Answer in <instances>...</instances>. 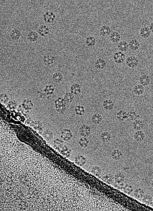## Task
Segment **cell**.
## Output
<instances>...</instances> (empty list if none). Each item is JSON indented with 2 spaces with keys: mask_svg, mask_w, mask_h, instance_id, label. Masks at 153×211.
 Instances as JSON below:
<instances>
[{
  "mask_svg": "<svg viewBox=\"0 0 153 211\" xmlns=\"http://www.w3.org/2000/svg\"><path fill=\"white\" fill-rule=\"evenodd\" d=\"M66 103L63 98H59L54 102V108L59 113H63L66 110Z\"/></svg>",
  "mask_w": 153,
  "mask_h": 211,
  "instance_id": "1",
  "label": "cell"
},
{
  "mask_svg": "<svg viewBox=\"0 0 153 211\" xmlns=\"http://www.w3.org/2000/svg\"><path fill=\"white\" fill-rule=\"evenodd\" d=\"M139 59L136 56L131 55L126 59V65L129 68H135L138 66Z\"/></svg>",
  "mask_w": 153,
  "mask_h": 211,
  "instance_id": "2",
  "label": "cell"
},
{
  "mask_svg": "<svg viewBox=\"0 0 153 211\" xmlns=\"http://www.w3.org/2000/svg\"><path fill=\"white\" fill-rule=\"evenodd\" d=\"M113 59L116 64H121L126 61V55H125L124 53L121 52V51H118V52L115 53V54L114 55Z\"/></svg>",
  "mask_w": 153,
  "mask_h": 211,
  "instance_id": "3",
  "label": "cell"
},
{
  "mask_svg": "<svg viewBox=\"0 0 153 211\" xmlns=\"http://www.w3.org/2000/svg\"><path fill=\"white\" fill-rule=\"evenodd\" d=\"M56 15L52 11H47L46 12L44 13L43 15V19H44V22L46 23H52L55 21Z\"/></svg>",
  "mask_w": 153,
  "mask_h": 211,
  "instance_id": "4",
  "label": "cell"
},
{
  "mask_svg": "<svg viewBox=\"0 0 153 211\" xmlns=\"http://www.w3.org/2000/svg\"><path fill=\"white\" fill-rule=\"evenodd\" d=\"M73 137V134L70 129H63L61 131V138L64 141H69Z\"/></svg>",
  "mask_w": 153,
  "mask_h": 211,
  "instance_id": "5",
  "label": "cell"
},
{
  "mask_svg": "<svg viewBox=\"0 0 153 211\" xmlns=\"http://www.w3.org/2000/svg\"><path fill=\"white\" fill-rule=\"evenodd\" d=\"M79 134L82 137L87 138L91 134V128L87 125H82L79 128Z\"/></svg>",
  "mask_w": 153,
  "mask_h": 211,
  "instance_id": "6",
  "label": "cell"
},
{
  "mask_svg": "<svg viewBox=\"0 0 153 211\" xmlns=\"http://www.w3.org/2000/svg\"><path fill=\"white\" fill-rule=\"evenodd\" d=\"M50 33V28L46 25H42L38 28V34L44 37Z\"/></svg>",
  "mask_w": 153,
  "mask_h": 211,
  "instance_id": "7",
  "label": "cell"
},
{
  "mask_svg": "<svg viewBox=\"0 0 153 211\" xmlns=\"http://www.w3.org/2000/svg\"><path fill=\"white\" fill-rule=\"evenodd\" d=\"M70 90H71L72 93H73L74 95H78L81 93L82 86L78 83H74L70 86Z\"/></svg>",
  "mask_w": 153,
  "mask_h": 211,
  "instance_id": "8",
  "label": "cell"
},
{
  "mask_svg": "<svg viewBox=\"0 0 153 211\" xmlns=\"http://www.w3.org/2000/svg\"><path fill=\"white\" fill-rule=\"evenodd\" d=\"M121 35L120 33L117 31H114V32L111 33V34L110 35V40L111 41L112 43H119L121 42Z\"/></svg>",
  "mask_w": 153,
  "mask_h": 211,
  "instance_id": "9",
  "label": "cell"
},
{
  "mask_svg": "<svg viewBox=\"0 0 153 211\" xmlns=\"http://www.w3.org/2000/svg\"><path fill=\"white\" fill-rule=\"evenodd\" d=\"M99 33L101 36L105 37L111 34V29L108 25H103L99 29Z\"/></svg>",
  "mask_w": 153,
  "mask_h": 211,
  "instance_id": "10",
  "label": "cell"
},
{
  "mask_svg": "<svg viewBox=\"0 0 153 211\" xmlns=\"http://www.w3.org/2000/svg\"><path fill=\"white\" fill-rule=\"evenodd\" d=\"M107 63L103 59H97L95 62V66L97 70H103L106 66Z\"/></svg>",
  "mask_w": 153,
  "mask_h": 211,
  "instance_id": "11",
  "label": "cell"
},
{
  "mask_svg": "<svg viewBox=\"0 0 153 211\" xmlns=\"http://www.w3.org/2000/svg\"><path fill=\"white\" fill-rule=\"evenodd\" d=\"M43 62H44V64L46 66H50V65L53 64L55 62V58L54 56L50 55H45L43 58Z\"/></svg>",
  "mask_w": 153,
  "mask_h": 211,
  "instance_id": "12",
  "label": "cell"
},
{
  "mask_svg": "<svg viewBox=\"0 0 153 211\" xmlns=\"http://www.w3.org/2000/svg\"><path fill=\"white\" fill-rule=\"evenodd\" d=\"M140 46V42H138V40H135V39H133L129 41V48L131 49V51H135L137 50H138Z\"/></svg>",
  "mask_w": 153,
  "mask_h": 211,
  "instance_id": "13",
  "label": "cell"
},
{
  "mask_svg": "<svg viewBox=\"0 0 153 211\" xmlns=\"http://www.w3.org/2000/svg\"><path fill=\"white\" fill-rule=\"evenodd\" d=\"M74 162L79 166H83L87 163V158L83 155H77L74 159Z\"/></svg>",
  "mask_w": 153,
  "mask_h": 211,
  "instance_id": "14",
  "label": "cell"
},
{
  "mask_svg": "<svg viewBox=\"0 0 153 211\" xmlns=\"http://www.w3.org/2000/svg\"><path fill=\"white\" fill-rule=\"evenodd\" d=\"M145 136H145L144 131H142V130H139V131H136L134 134L133 138L137 142H142L145 139Z\"/></svg>",
  "mask_w": 153,
  "mask_h": 211,
  "instance_id": "15",
  "label": "cell"
},
{
  "mask_svg": "<svg viewBox=\"0 0 153 211\" xmlns=\"http://www.w3.org/2000/svg\"><path fill=\"white\" fill-rule=\"evenodd\" d=\"M140 34L143 38H148L151 35V31L148 27H143L140 31Z\"/></svg>",
  "mask_w": 153,
  "mask_h": 211,
  "instance_id": "16",
  "label": "cell"
},
{
  "mask_svg": "<svg viewBox=\"0 0 153 211\" xmlns=\"http://www.w3.org/2000/svg\"><path fill=\"white\" fill-rule=\"evenodd\" d=\"M139 81H140V84L142 86H148L150 83V78L148 75L144 74L140 76Z\"/></svg>",
  "mask_w": 153,
  "mask_h": 211,
  "instance_id": "17",
  "label": "cell"
},
{
  "mask_svg": "<svg viewBox=\"0 0 153 211\" xmlns=\"http://www.w3.org/2000/svg\"><path fill=\"white\" fill-rule=\"evenodd\" d=\"M133 93H134L135 95H142L144 94V86H142V84H136V85L134 86V87L133 89Z\"/></svg>",
  "mask_w": 153,
  "mask_h": 211,
  "instance_id": "18",
  "label": "cell"
},
{
  "mask_svg": "<svg viewBox=\"0 0 153 211\" xmlns=\"http://www.w3.org/2000/svg\"><path fill=\"white\" fill-rule=\"evenodd\" d=\"M39 37L38 33L35 31H30L27 34V39L31 42H34L38 40Z\"/></svg>",
  "mask_w": 153,
  "mask_h": 211,
  "instance_id": "19",
  "label": "cell"
},
{
  "mask_svg": "<svg viewBox=\"0 0 153 211\" xmlns=\"http://www.w3.org/2000/svg\"><path fill=\"white\" fill-rule=\"evenodd\" d=\"M10 36L13 40H19L21 36V32L17 29H14L10 33Z\"/></svg>",
  "mask_w": 153,
  "mask_h": 211,
  "instance_id": "20",
  "label": "cell"
},
{
  "mask_svg": "<svg viewBox=\"0 0 153 211\" xmlns=\"http://www.w3.org/2000/svg\"><path fill=\"white\" fill-rule=\"evenodd\" d=\"M116 118L118 120L121 121H124L125 120L129 118L128 117V112H127L125 110H120L117 112L116 114Z\"/></svg>",
  "mask_w": 153,
  "mask_h": 211,
  "instance_id": "21",
  "label": "cell"
},
{
  "mask_svg": "<svg viewBox=\"0 0 153 211\" xmlns=\"http://www.w3.org/2000/svg\"><path fill=\"white\" fill-rule=\"evenodd\" d=\"M114 107V103L111 100H105L103 102V108L105 110H111Z\"/></svg>",
  "mask_w": 153,
  "mask_h": 211,
  "instance_id": "22",
  "label": "cell"
},
{
  "mask_svg": "<svg viewBox=\"0 0 153 211\" xmlns=\"http://www.w3.org/2000/svg\"><path fill=\"white\" fill-rule=\"evenodd\" d=\"M117 48L121 52H126L129 48V44L126 41H121L117 45Z\"/></svg>",
  "mask_w": 153,
  "mask_h": 211,
  "instance_id": "23",
  "label": "cell"
},
{
  "mask_svg": "<svg viewBox=\"0 0 153 211\" xmlns=\"http://www.w3.org/2000/svg\"><path fill=\"white\" fill-rule=\"evenodd\" d=\"M100 138H101V141L103 142V143H107L110 141V140L112 138V135L108 131H104L101 134V135H100Z\"/></svg>",
  "mask_w": 153,
  "mask_h": 211,
  "instance_id": "24",
  "label": "cell"
},
{
  "mask_svg": "<svg viewBox=\"0 0 153 211\" xmlns=\"http://www.w3.org/2000/svg\"><path fill=\"white\" fill-rule=\"evenodd\" d=\"M23 107L27 110H30L33 108V103L32 100L29 99H25L22 102Z\"/></svg>",
  "mask_w": 153,
  "mask_h": 211,
  "instance_id": "25",
  "label": "cell"
},
{
  "mask_svg": "<svg viewBox=\"0 0 153 211\" xmlns=\"http://www.w3.org/2000/svg\"><path fill=\"white\" fill-rule=\"evenodd\" d=\"M111 157L114 160L118 161L123 157V153L119 149H114L112 152Z\"/></svg>",
  "mask_w": 153,
  "mask_h": 211,
  "instance_id": "26",
  "label": "cell"
},
{
  "mask_svg": "<svg viewBox=\"0 0 153 211\" xmlns=\"http://www.w3.org/2000/svg\"><path fill=\"white\" fill-rule=\"evenodd\" d=\"M86 45L89 47H93L95 46L96 43H97V40H96V38L94 36H88L87 38H86L85 40Z\"/></svg>",
  "mask_w": 153,
  "mask_h": 211,
  "instance_id": "27",
  "label": "cell"
},
{
  "mask_svg": "<svg viewBox=\"0 0 153 211\" xmlns=\"http://www.w3.org/2000/svg\"><path fill=\"white\" fill-rule=\"evenodd\" d=\"M102 120H103V117H102L101 114L99 113H95L92 116L91 121L93 123L96 124V125H99L101 123Z\"/></svg>",
  "mask_w": 153,
  "mask_h": 211,
  "instance_id": "28",
  "label": "cell"
},
{
  "mask_svg": "<svg viewBox=\"0 0 153 211\" xmlns=\"http://www.w3.org/2000/svg\"><path fill=\"white\" fill-rule=\"evenodd\" d=\"M144 127V122L140 119H137L134 121L133 123V129L136 130V131H139L141 130Z\"/></svg>",
  "mask_w": 153,
  "mask_h": 211,
  "instance_id": "29",
  "label": "cell"
},
{
  "mask_svg": "<svg viewBox=\"0 0 153 211\" xmlns=\"http://www.w3.org/2000/svg\"><path fill=\"white\" fill-rule=\"evenodd\" d=\"M60 153H61L63 156L68 158V157H70V156L72 154V150L70 149V148H68V147H67V146H64V147H63L61 149Z\"/></svg>",
  "mask_w": 153,
  "mask_h": 211,
  "instance_id": "30",
  "label": "cell"
},
{
  "mask_svg": "<svg viewBox=\"0 0 153 211\" xmlns=\"http://www.w3.org/2000/svg\"><path fill=\"white\" fill-rule=\"evenodd\" d=\"M144 194H145L144 190H143V189L141 188L136 189L134 191V192H133V196H134L135 198L138 199V200L142 199L143 197L144 196Z\"/></svg>",
  "mask_w": 153,
  "mask_h": 211,
  "instance_id": "31",
  "label": "cell"
},
{
  "mask_svg": "<svg viewBox=\"0 0 153 211\" xmlns=\"http://www.w3.org/2000/svg\"><path fill=\"white\" fill-rule=\"evenodd\" d=\"M114 181L116 183H124V181L125 180V176L121 172L116 174L115 176H114Z\"/></svg>",
  "mask_w": 153,
  "mask_h": 211,
  "instance_id": "32",
  "label": "cell"
},
{
  "mask_svg": "<svg viewBox=\"0 0 153 211\" xmlns=\"http://www.w3.org/2000/svg\"><path fill=\"white\" fill-rule=\"evenodd\" d=\"M63 79V76L62 73L61 72H56L54 73L52 75V80L55 82H61Z\"/></svg>",
  "mask_w": 153,
  "mask_h": 211,
  "instance_id": "33",
  "label": "cell"
},
{
  "mask_svg": "<svg viewBox=\"0 0 153 211\" xmlns=\"http://www.w3.org/2000/svg\"><path fill=\"white\" fill-rule=\"evenodd\" d=\"M91 172L94 176H95L97 177H101V174H102L101 169L100 168L99 166H97V165H95V166H93V167H92Z\"/></svg>",
  "mask_w": 153,
  "mask_h": 211,
  "instance_id": "34",
  "label": "cell"
},
{
  "mask_svg": "<svg viewBox=\"0 0 153 211\" xmlns=\"http://www.w3.org/2000/svg\"><path fill=\"white\" fill-rule=\"evenodd\" d=\"M102 181H103L108 184H112L113 183V181H114V176H112L111 174H107L104 175L103 176L101 177Z\"/></svg>",
  "mask_w": 153,
  "mask_h": 211,
  "instance_id": "35",
  "label": "cell"
},
{
  "mask_svg": "<svg viewBox=\"0 0 153 211\" xmlns=\"http://www.w3.org/2000/svg\"><path fill=\"white\" fill-rule=\"evenodd\" d=\"M74 111H75V113L77 115L82 116L85 113V108H84V106L81 105H78L77 106H76Z\"/></svg>",
  "mask_w": 153,
  "mask_h": 211,
  "instance_id": "36",
  "label": "cell"
},
{
  "mask_svg": "<svg viewBox=\"0 0 153 211\" xmlns=\"http://www.w3.org/2000/svg\"><path fill=\"white\" fill-rule=\"evenodd\" d=\"M80 146L82 148H86L88 147L89 144V140L86 137H81L78 141Z\"/></svg>",
  "mask_w": 153,
  "mask_h": 211,
  "instance_id": "37",
  "label": "cell"
},
{
  "mask_svg": "<svg viewBox=\"0 0 153 211\" xmlns=\"http://www.w3.org/2000/svg\"><path fill=\"white\" fill-rule=\"evenodd\" d=\"M43 136L44 137L45 139L50 140L53 138V132L50 129H46L43 132Z\"/></svg>",
  "mask_w": 153,
  "mask_h": 211,
  "instance_id": "38",
  "label": "cell"
},
{
  "mask_svg": "<svg viewBox=\"0 0 153 211\" xmlns=\"http://www.w3.org/2000/svg\"><path fill=\"white\" fill-rule=\"evenodd\" d=\"M63 99L67 103H71V102H73L74 100V95L73 93H72L71 92L67 93L65 94Z\"/></svg>",
  "mask_w": 153,
  "mask_h": 211,
  "instance_id": "39",
  "label": "cell"
},
{
  "mask_svg": "<svg viewBox=\"0 0 153 211\" xmlns=\"http://www.w3.org/2000/svg\"><path fill=\"white\" fill-rule=\"evenodd\" d=\"M152 201H153V198H152V196H150V194L144 195V197H143V198H142V202H144V204H148V205L152 204Z\"/></svg>",
  "mask_w": 153,
  "mask_h": 211,
  "instance_id": "40",
  "label": "cell"
},
{
  "mask_svg": "<svg viewBox=\"0 0 153 211\" xmlns=\"http://www.w3.org/2000/svg\"><path fill=\"white\" fill-rule=\"evenodd\" d=\"M18 106V104L15 100H10L8 102L7 104V108L9 110H15Z\"/></svg>",
  "mask_w": 153,
  "mask_h": 211,
  "instance_id": "41",
  "label": "cell"
},
{
  "mask_svg": "<svg viewBox=\"0 0 153 211\" xmlns=\"http://www.w3.org/2000/svg\"><path fill=\"white\" fill-rule=\"evenodd\" d=\"M54 87L52 85H46L45 86L44 89V92L47 95H52L54 93Z\"/></svg>",
  "mask_w": 153,
  "mask_h": 211,
  "instance_id": "42",
  "label": "cell"
},
{
  "mask_svg": "<svg viewBox=\"0 0 153 211\" xmlns=\"http://www.w3.org/2000/svg\"><path fill=\"white\" fill-rule=\"evenodd\" d=\"M128 117L131 121H135L140 117V115L135 111H131L128 112Z\"/></svg>",
  "mask_w": 153,
  "mask_h": 211,
  "instance_id": "43",
  "label": "cell"
},
{
  "mask_svg": "<svg viewBox=\"0 0 153 211\" xmlns=\"http://www.w3.org/2000/svg\"><path fill=\"white\" fill-rule=\"evenodd\" d=\"M123 190V191H124V193H125V194H128V195H130L131 193L133 192V188L132 185H131L129 184L125 185Z\"/></svg>",
  "mask_w": 153,
  "mask_h": 211,
  "instance_id": "44",
  "label": "cell"
},
{
  "mask_svg": "<svg viewBox=\"0 0 153 211\" xmlns=\"http://www.w3.org/2000/svg\"><path fill=\"white\" fill-rule=\"evenodd\" d=\"M0 102L3 104L8 103L9 102V98L8 96V95L6 93L1 94V96H0Z\"/></svg>",
  "mask_w": 153,
  "mask_h": 211,
  "instance_id": "45",
  "label": "cell"
},
{
  "mask_svg": "<svg viewBox=\"0 0 153 211\" xmlns=\"http://www.w3.org/2000/svg\"><path fill=\"white\" fill-rule=\"evenodd\" d=\"M63 140L62 139H59V138H57L56 140H54V146H55L56 148H58L59 147H60V146L63 145Z\"/></svg>",
  "mask_w": 153,
  "mask_h": 211,
  "instance_id": "46",
  "label": "cell"
},
{
  "mask_svg": "<svg viewBox=\"0 0 153 211\" xmlns=\"http://www.w3.org/2000/svg\"><path fill=\"white\" fill-rule=\"evenodd\" d=\"M124 186H125V184L123 183H115V185H114V187L118 189H123Z\"/></svg>",
  "mask_w": 153,
  "mask_h": 211,
  "instance_id": "47",
  "label": "cell"
},
{
  "mask_svg": "<svg viewBox=\"0 0 153 211\" xmlns=\"http://www.w3.org/2000/svg\"><path fill=\"white\" fill-rule=\"evenodd\" d=\"M149 29H150L151 32L153 33V22H152L150 24V26H149Z\"/></svg>",
  "mask_w": 153,
  "mask_h": 211,
  "instance_id": "48",
  "label": "cell"
},
{
  "mask_svg": "<svg viewBox=\"0 0 153 211\" xmlns=\"http://www.w3.org/2000/svg\"><path fill=\"white\" fill-rule=\"evenodd\" d=\"M151 186H152V187L153 188V180L152 181V182H151Z\"/></svg>",
  "mask_w": 153,
  "mask_h": 211,
  "instance_id": "49",
  "label": "cell"
},
{
  "mask_svg": "<svg viewBox=\"0 0 153 211\" xmlns=\"http://www.w3.org/2000/svg\"><path fill=\"white\" fill-rule=\"evenodd\" d=\"M152 206H153V201H152Z\"/></svg>",
  "mask_w": 153,
  "mask_h": 211,
  "instance_id": "50",
  "label": "cell"
},
{
  "mask_svg": "<svg viewBox=\"0 0 153 211\" xmlns=\"http://www.w3.org/2000/svg\"><path fill=\"white\" fill-rule=\"evenodd\" d=\"M152 49H153V44H152Z\"/></svg>",
  "mask_w": 153,
  "mask_h": 211,
  "instance_id": "51",
  "label": "cell"
},
{
  "mask_svg": "<svg viewBox=\"0 0 153 211\" xmlns=\"http://www.w3.org/2000/svg\"><path fill=\"white\" fill-rule=\"evenodd\" d=\"M152 19H153V17H152Z\"/></svg>",
  "mask_w": 153,
  "mask_h": 211,
  "instance_id": "52",
  "label": "cell"
}]
</instances>
